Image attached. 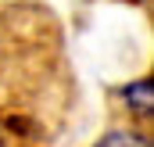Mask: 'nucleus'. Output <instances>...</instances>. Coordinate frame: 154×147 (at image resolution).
Masks as SVG:
<instances>
[{
	"mask_svg": "<svg viewBox=\"0 0 154 147\" xmlns=\"http://www.w3.org/2000/svg\"><path fill=\"white\" fill-rule=\"evenodd\" d=\"M122 101H125L133 111H140L143 118H151V111H154V86H151V79L129 83V86L122 90Z\"/></svg>",
	"mask_w": 154,
	"mask_h": 147,
	"instance_id": "obj_1",
	"label": "nucleus"
},
{
	"mask_svg": "<svg viewBox=\"0 0 154 147\" xmlns=\"http://www.w3.org/2000/svg\"><path fill=\"white\" fill-rule=\"evenodd\" d=\"M93 147H154V144H151V136H143L136 129H111V133H104Z\"/></svg>",
	"mask_w": 154,
	"mask_h": 147,
	"instance_id": "obj_2",
	"label": "nucleus"
},
{
	"mask_svg": "<svg viewBox=\"0 0 154 147\" xmlns=\"http://www.w3.org/2000/svg\"><path fill=\"white\" fill-rule=\"evenodd\" d=\"M18 140H22V136H14V133H11V129L0 122V147H22Z\"/></svg>",
	"mask_w": 154,
	"mask_h": 147,
	"instance_id": "obj_3",
	"label": "nucleus"
}]
</instances>
